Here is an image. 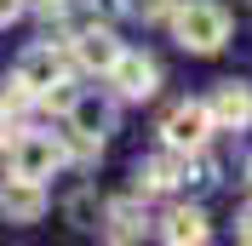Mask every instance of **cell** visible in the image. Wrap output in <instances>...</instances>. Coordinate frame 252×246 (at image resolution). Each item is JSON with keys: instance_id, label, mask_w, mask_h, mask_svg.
Here are the masks:
<instances>
[{"instance_id": "obj_3", "label": "cell", "mask_w": 252, "mask_h": 246, "mask_svg": "<svg viewBox=\"0 0 252 246\" xmlns=\"http://www.w3.org/2000/svg\"><path fill=\"white\" fill-rule=\"evenodd\" d=\"M58 166H63V143L52 138V132H17V138H6V172H12V178L46 184Z\"/></svg>"}, {"instance_id": "obj_8", "label": "cell", "mask_w": 252, "mask_h": 246, "mask_svg": "<svg viewBox=\"0 0 252 246\" xmlns=\"http://www.w3.org/2000/svg\"><path fill=\"white\" fill-rule=\"evenodd\" d=\"M121 52H126V46L115 40L109 29H103V23H86V29H75V63H80V69H103V75H109Z\"/></svg>"}, {"instance_id": "obj_9", "label": "cell", "mask_w": 252, "mask_h": 246, "mask_svg": "<svg viewBox=\"0 0 252 246\" xmlns=\"http://www.w3.org/2000/svg\"><path fill=\"white\" fill-rule=\"evenodd\" d=\"M178 184H184V154L178 149L155 154V160H138V189L143 195H160V189H178Z\"/></svg>"}, {"instance_id": "obj_4", "label": "cell", "mask_w": 252, "mask_h": 246, "mask_svg": "<svg viewBox=\"0 0 252 246\" xmlns=\"http://www.w3.org/2000/svg\"><path fill=\"white\" fill-rule=\"evenodd\" d=\"M218 132V121H212V103H178L166 121H160V138H166V149L178 154H195L206 149V138Z\"/></svg>"}, {"instance_id": "obj_15", "label": "cell", "mask_w": 252, "mask_h": 246, "mask_svg": "<svg viewBox=\"0 0 252 246\" xmlns=\"http://www.w3.org/2000/svg\"><path fill=\"white\" fill-rule=\"evenodd\" d=\"M235 235H241V241H252V206H247V212H241V223H235Z\"/></svg>"}, {"instance_id": "obj_17", "label": "cell", "mask_w": 252, "mask_h": 246, "mask_svg": "<svg viewBox=\"0 0 252 246\" xmlns=\"http://www.w3.org/2000/svg\"><path fill=\"white\" fill-rule=\"evenodd\" d=\"M247 184H252V178H247Z\"/></svg>"}, {"instance_id": "obj_11", "label": "cell", "mask_w": 252, "mask_h": 246, "mask_svg": "<svg viewBox=\"0 0 252 246\" xmlns=\"http://www.w3.org/2000/svg\"><path fill=\"white\" fill-rule=\"evenodd\" d=\"M160 235L172 246H189V241H206V217L195 212V206H178V212H166V223H160Z\"/></svg>"}, {"instance_id": "obj_2", "label": "cell", "mask_w": 252, "mask_h": 246, "mask_svg": "<svg viewBox=\"0 0 252 246\" xmlns=\"http://www.w3.org/2000/svg\"><path fill=\"white\" fill-rule=\"evenodd\" d=\"M69 75H75V58L69 52H58V46H29L23 58H17V86L29 97H52V92H63L69 86Z\"/></svg>"}, {"instance_id": "obj_14", "label": "cell", "mask_w": 252, "mask_h": 246, "mask_svg": "<svg viewBox=\"0 0 252 246\" xmlns=\"http://www.w3.org/2000/svg\"><path fill=\"white\" fill-rule=\"evenodd\" d=\"M23 6H29V0H0V29H6V23H17V17H23Z\"/></svg>"}, {"instance_id": "obj_13", "label": "cell", "mask_w": 252, "mask_h": 246, "mask_svg": "<svg viewBox=\"0 0 252 246\" xmlns=\"http://www.w3.org/2000/svg\"><path fill=\"white\" fill-rule=\"evenodd\" d=\"M126 6H132L143 23H160V17H172V12H178V0H126Z\"/></svg>"}, {"instance_id": "obj_5", "label": "cell", "mask_w": 252, "mask_h": 246, "mask_svg": "<svg viewBox=\"0 0 252 246\" xmlns=\"http://www.w3.org/2000/svg\"><path fill=\"white\" fill-rule=\"evenodd\" d=\"M109 86L126 97V103H143V97H155L160 69H155V58H143V52H121L115 69H109Z\"/></svg>"}, {"instance_id": "obj_16", "label": "cell", "mask_w": 252, "mask_h": 246, "mask_svg": "<svg viewBox=\"0 0 252 246\" xmlns=\"http://www.w3.org/2000/svg\"><path fill=\"white\" fill-rule=\"evenodd\" d=\"M0 143H6V109H0Z\"/></svg>"}, {"instance_id": "obj_7", "label": "cell", "mask_w": 252, "mask_h": 246, "mask_svg": "<svg viewBox=\"0 0 252 246\" xmlns=\"http://www.w3.org/2000/svg\"><path fill=\"white\" fill-rule=\"evenodd\" d=\"M109 126H115V103H109V97L80 92L75 103H69V132H75V138H92V143H103V138H109Z\"/></svg>"}, {"instance_id": "obj_1", "label": "cell", "mask_w": 252, "mask_h": 246, "mask_svg": "<svg viewBox=\"0 0 252 246\" xmlns=\"http://www.w3.org/2000/svg\"><path fill=\"white\" fill-rule=\"evenodd\" d=\"M172 34H178V46H184V52L212 58V52H223V40H229V12H223L218 0H178Z\"/></svg>"}, {"instance_id": "obj_12", "label": "cell", "mask_w": 252, "mask_h": 246, "mask_svg": "<svg viewBox=\"0 0 252 246\" xmlns=\"http://www.w3.org/2000/svg\"><path fill=\"white\" fill-rule=\"evenodd\" d=\"M143 223H149V217H143L138 200H115V206H109V235H115V241H138Z\"/></svg>"}, {"instance_id": "obj_6", "label": "cell", "mask_w": 252, "mask_h": 246, "mask_svg": "<svg viewBox=\"0 0 252 246\" xmlns=\"http://www.w3.org/2000/svg\"><path fill=\"white\" fill-rule=\"evenodd\" d=\"M40 212H46V189L34 184V178H0V217L6 223H40Z\"/></svg>"}, {"instance_id": "obj_10", "label": "cell", "mask_w": 252, "mask_h": 246, "mask_svg": "<svg viewBox=\"0 0 252 246\" xmlns=\"http://www.w3.org/2000/svg\"><path fill=\"white\" fill-rule=\"evenodd\" d=\"M212 121H218L223 132H241V126L252 121V92L241 86V80L218 86V97H212Z\"/></svg>"}]
</instances>
